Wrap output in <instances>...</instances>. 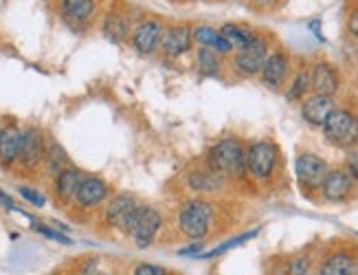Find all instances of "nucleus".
Listing matches in <instances>:
<instances>
[{"label":"nucleus","instance_id":"9b49d317","mask_svg":"<svg viewBox=\"0 0 358 275\" xmlns=\"http://www.w3.org/2000/svg\"><path fill=\"white\" fill-rule=\"evenodd\" d=\"M334 99L325 95H313L303 99L301 104V117L308 121L310 126H325L328 117L334 113Z\"/></svg>","mask_w":358,"mask_h":275},{"label":"nucleus","instance_id":"f03ea898","mask_svg":"<svg viewBox=\"0 0 358 275\" xmlns=\"http://www.w3.org/2000/svg\"><path fill=\"white\" fill-rule=\"evenodd\" d=\"M213 223H215V213L207 201H187L178 211V229L189 240L207 238L213 229Z\"/></svg>","mask_w":358,"mask_h":275},{"label":"nucleus","instance_id":"f257e3e1","mask_svg":"<svg viewBox=\"0 0 358 275\" xmlns=\"http://www.w3.org/2000/svg\"><path fill=\"white\" fill-rule=\"evenodd\" d=\"M207 163L224 178H240L246 174V148L238 139H222L209 150Z\"/></svg>","mask_w":358,"mask_h":275},{"label":"nucleus","instance_id":"7c9ffc66","mask_svg":"<svg viewBox=\"0 0 358 275\" xmlns=\"http://www.w3.org/2000/svg\"><path fill=\"white\" fill-rule=\"evenodd\" d=\"M132 275H169V271L161 265H152V262H141L132 269Z\"/></svg>","mask_w":358,"mask_h":275},{"label":"nucleus","instance_id":"a19ab883","mask_svg":"<svg viewBox=\"0 0 358 275\" xmlns=\"http://www.w3.org/2000/svg\"><path fill=\"white\" fill-rule=\"evenodd\" d=\"M356 236H358V232H356Z\"/></svg>","mask_w":358,"mask_h":275},{"label":"nucleus","instance_id":"f8f14e48","mask_svg":"<svg viewBox=\"0 0 358 275\" xmlns=\"http://www.w3.org/2000/svg\"><path fill=\"white\" fill-rule=\"evenodd\" d=\"M108 198V185L106 181L97 178V176H86L80 188H77V194H75V201L80 207L84 209H90V207H97L99 203H103Z\"/></svg>","mask_w":358,"mask_h":275},{"label":"nucleus","instance_id":"c756f323","mask_svg":"<svg viewBox=\"0 0 358 275\" xmlns=\"http://www.w3.org/2000/svg\"><path fill=\"white\" fill-rule=\"evenodd\" d=\"M18 192H20V196L24 198V201H29L31 205H36V207H44V203H46L44 194H40L38 190L29 188V185H20V188H18Z\"/></svg>","mask_w":358,"mask_h":275},{"label":"nucleus","instance_id":"aec40b11","mask_svg":"<svg viewBox=\"0 0 358 275\" xmlns=\"http://www.w3.org/2000/svg\"><path fill=\"white\" fill-rule=\"evenodd\" d=\"M84 181L82 172L75 170V167H66V170H62L57 176H55V194L59 201H71L77 194V188H80V183Z\"/></svg>","mask_w":358,"mask_h":275},{"label":"nucleus","instance_id":"39448f33","mask_svg":"<svg viewBox=\"0 0 358 275\" xmlns=\"http://www.w3.org/2000/svg\"><path fill=\"white\" fill-rule=\"evenodd\" d=\"M294 172H297V181L301 183L303 188H310V190H321L325 176H328V163H325L321 157L317 155H299L297 157V163H294Z\"/></svg>","mask_w":358,"mask_h":275},{"label":"nucleus","instance_id":"393cba45","mask_svg":"<svg viewBox=\"0 0 358 275\" xmlns=\"http://www.w3.org/2000/svg\"><path fill=\"white\" fill-rule=\"evenodd\" d=\"M62 9L73 20H86L95 9V0H62Z\"/></svg>","mask_w":358,"mask_h":275},{"label":"nucleus","instance_id":"e433bc0d","mask_svg":"<svg viewBox=\"0 0 358 275\" xmlns=\"http://www.w3.org/2000/svg\"><path fill=\"white\" fill-rule=\"evenodd\" d=\"M0 203H3L7 209H13V201H11V198H9L3 190H0Z\"/></svg>","mask_w":358,"mask_h":275},{"label":"nucleus","instance_id":"20e7f679","mask_svg":"<svg viewBox=\"0 0 358 275\" xmlns=\"http://www.w3.org/2000/svg\"><path fill=\"white\" fill-rule=\"evenodd\" d=\"M277 148L268 141H257L246 148V172L257 181L268 178L275 172Z\"/></svg>","mask_w":358,"mask_h":275},{"label":"nucleus","instance_id":"6e6552de","mask_svg":"<svg viewBox=\"0 0 358 275\" xmlns=\"http://www.w3.org/2000/svg\"><path fill=\"white\" fill-rule=\"evenodd\" d=\"M163 40V27L157 20H145L134 29L132 36V47L141 53V55H150L161 47Z\"/></svg>","mask_w":358,"mask_h":275},{"label":"nucleus","instance_id":"4c0bfd02","mask_svg":"<svg viewBox=\"0 0 358 275\" xmlns=\"http://www.w3.org/2000/svg\"><path fill=\"white\" fill-rule=\"evenodd\" d=\"M255 3H271V0H255Z\"/></svg>","mask_w":358,"mask_h":275},{"label":"nucleus","instance_id":"f3484780","mask_svg":"<svg viewBox=\"0 0 358 275\" xmlns=\"http://www.w3.org/2000/svg\"><path fill=\"white\" fill-rule=\"evenodd\" d=\"M286 75H288V57L284 53L268 55L266 64L262 69V82L271 88H279L284 84Z\"/></svg>","mask_w":358,"mask_h":275},{"label":"nucleus","instance_id":"4468645a","mask_svg":"<svg viewBox=\"0 0 358 275\" xmlns=\"http://www.w3.org/2000/svg\"><path fill=\"white\" fill-rule=\"evenodd\" d=\"M138 207V203L134 201V196L130 194H117L110 203L106 205V223L110 227H123L126 220L132 216V211Z\"/></svg>","mask_w":358,"mask_h":275},{"label":"nucleus","instance_id":"473e14b6","mask_svg":"<svg viewBox=\"0 0 358 275\" xmlns=\"http://www.w3.org/2000/svg\"><path fill=\"white\" fill-rule=\"evenodd\" d=\"M345 172L354 178V181H358V150H350L348 152V159H345Z\"/></svg>","mask_w":358,"mask_h":275},{"label":"nucleus","instance_id":"c9c22d12","mask_svg":"<svg viewBox=\"0 0 358 275\" xmlns=\"http://www.w3.org/2000/svg\"><path fill=\"white\" fill-rule=\"evenodd\" d=\"M82 275H97V260H90V262L84 265Z\"/></svg>","mask_w":358,"mask_h":275},{"label":"nucleus","instance_id":"4be33fe9","mask_svg":"<svg viewBox=\"0 0 358 275\" xmlns=\"http://www.w3.org/2000/svg\"><path fill=\"white\" fill-rule=\"evenodd\" d=\"M220 34L227 38V42L231 44V47H233V49H238V51L246 49L248 44H251V42L257 38V36L251 31V29L240 27V24H224Z\"/></svg>","mask_w":358,"mask_h":275},{"label":"nucleus","instance_id":"423d86ee","mask_svg":"<svg viewBox=\"0 0 358 275\" xmlns=\"http://www.w3.org/2000/svg\"><path fill=\"white\" fill-rule=\"evenodd\" d=\"M161 225H163L161 213L154 207L141 205V209H138V218H136V227L130 238L134 240L138 249H148V247H152V242L157 240V236L161 232Z\"/></svg>","mask_w":358,"mask_h":275},{"label":"nucleus","instance_id":"dca6fc26","mask_svg":"<svg viewBox=\"0 0 358 275\" xmlns=\"http://www.w3.org/2000/svg\"><path fill=\"white\" fill-rule=\"evenodd\" d=\"M192 40H194V36L189 34V29H187V27H172L169 31L163 34L161 49L169 57H178L185 51H189Z\"/></svg>","mask_w":358,"mask_h":275},{"label":"nucleus","instance_id":"412c9836","mask_svg":"<svg viewBox=\"0 0 358 275\" xmlns=\"http://www.w3.org/2000/svg\"><path fill=\"white\" fill-rule=\"evenodd\" d=\"M189 185L196 192H215L224 185V176L207 167V170H198L189 176Z\"/></svg>","mask_w":358,"mask_h":275},{"label":"nucleus","instance_id":"b1692460","mask_svg":"<svg viewBox=\"0 0 358 275\" xmlns=\"http://www.w3.org/2000/svg\"><path fill=\"white\" fill-rule=\"evenodd\" d=\"M44 161H46V170H49V174L57 176L62 170H66V152H64V148L53 141L49 148H46Z\"/></svg>","mask_w":358,"mask_h":275},{"label":"nucleus","instance_id":"6ab92c4d","mask_svg":"<svg viewBox=\"0 0 358 275\" xmlns=\"http://www.w3.org/2000/svg\"><path fill=\"white\" fill-rule=\"evenodd\" d=\"M20 139H22V132L15 126L3 128V134H0V163L11 165L13 161H18Z\"/></svg>","mask_w":358,"mask_h":275},{"label":"nucleus","instance_id":"a878e982","mask_svg":"<svg viewBox=\"0 0 358 275\" xmlns=\"http://www.w3.org/2000/svg\"><path fill=\"white\" fill-rule=\"evenodd\" d=\"M259 234V229H253V232H246V234H242V236H236V238H231L229 242H224V244H217L215 249H211V251H202L200 255H196L198 260H211V258H217V255H222L224 251H231V249H236V247H240V244H244L246 240H251V238H255Z\"/></svg>","mask_w":358,"mask_h":275},{"label":"nucleus","instance_id":"2f4dec72","mask_svg":"<svg viewBox=\"0 0 358 275\" xmlns=\"http://www.w3.org/2000/svg\"><path fill=\"white\" fill-rule=\"evenodd\" d=\"M34 229H36L38 234H42V236H46V238H51V240H55V242H62V244H73V240H71L69 236H64V234L55 232V229H51V227H44V225H34Z\"/></svg>","mask_w":358,"mask_h":275},{"label":"nucleus","instance_id":"5701e85b","mask_svg":"<svg viewBox=\"0 0 358 275\" xmlns=\"http://www.w3.org/2000/svg\"><path fill=\"white\" fill-rule=\"evenodd\" d=\"M128 29H130L128 20L123 16H119V13H108L106 20H103V36L115 44H121L123 40H126Z\"/></svg>","mask_w":358,"mask_h":275},{"label":"nucleus","instance_id":"0eeeda50","mask_svg":"<svg viewBox=\"0 0 358 275\" xmlns=\"http://www.w3.org/2000/svg\"><path fill=\"white\" fill-rule=\"evenodd\" d=\"M268 59V49H266V42L255 38L251 44H248L246 49L238 51L236 59H233V64H236V69L244 75H255L264 69V64H266Z\"/></svg>","mask_w":358,"mask_h":275},{"label":"nucleus","instance_id":"cd10ccee","mask_svg":"<svg viewBox=\"0 0 358 275\" xmlns=\"http://www.w3.org/2000/svg\"><path fill=\"white\" fill-rule=\"evenodd\" d=\"M308 88H310V73L301 71V73L297 75V78H294L290 90L286 93V97H288L290 101H297V99H301V97L306 95V90H308Z\"/></svg>","mask_w":358,"mask_h":275},{"label":"nucleus","instance_id":"2eb2a0df","mask_svg":"<svg viewBox=\"0 0 358 275\" xmlns=\"http://www.w3.org/2000/svg\"><path fill=\"white\" fill-rule=\"evenodd\" d=\"M358 269L356 258L350 251H334L328 258H323L319 265V275H354Z\"/></svg>","mask_w":358,"mask_h":275},{"label":"nucleus","instance_id":"1a4fd4ad","mask_svg":"<svg viewBox=\"0 0 358 275\" xmlns=\"http://www.w3.org/2000/svg\"><path fill=\"white\" fill-rule=\"evenodd\" d=\"M46 155V148H44V136L36 130V128H29L22 132V139H20V152H18V161L24 167H36Z\"/></svg>","mask_w":358,"mask_h":275},{"label":"nucleus","instance_id":"f704fd0d","mask_svg":"<svg viewBox=\"0 0 358 275\" xmlns=\"http://www.w3.org/2000/svg\"><path fill=\"white\" fill-rule=\"evenodd\" d=\"M348 29H350V34H352L354 38H358V11H354L352 16H350V20H348Z\"/></svg>","mask_w":358,"mask_h":275},{"label":"nucleus","instance_id":"7ed1b4c3","mask_svg":"<svg viewBox=\"0 0 358 275\" xmlns=\"http://www.w3.org/2000/svg\"><path fill=\"white\" fill-rule=\"evenodd\" d=\"M323 134L338 148H354L358 143V117L350 111H334L323 126Z\"/></svg>","mask_w":358,"mask_h":275},{"label":"nucleus","instance_id":"bb28decb","mask_svg":"<svg viewBox=\"0 0 358 275\" xmlns=\"http://www.w3.org/2000/svg\"><path fill=\"white\" fill-rule=\"evenodd\" d=\"M198 69L205 78H213V75L220 73V57L215 51L200 47L198 49Z\"/></svg>","mask_w":358,"mask_h":275},{"label":"nucleus","instance_id":"58836bf2","mask_svg":"<svg viewBox=\"0 0 358 275\" xmlns=\"http://www.w3.org/2000/svg\"><path fill=\"white\" fill-rule=\"evenodd\" d=\"M0 134H3V126H0Z\"/></svg>","mask_w":358,"mask_h":275},{"label":"nucleus","instance_id":"c85d7f7f","mask_svg":"<svg viewBox=\"0 0 358 275\" xmlns=\"http://www.w3.org/2000/svg\"><path fill=\"white\" fill-rule=\"evenodd\" d=\"M310 258L308 255H297L290 260V267H288V273L290 275H308L310 273Z\"/></svg>","mask_w":358,"mask_h":275},{"label":"nucleus","instance_id":"72a5a7b5","mask_svg":"<svg viewBox=\"0 0 358 275\" xmlns=\"http://www.w3.org/2000/svg\"><path fill=\"white\" fill-rule=\"evenodd\" d=\"M200 253H202V244L200 242H194V244H189V247H185V249L178 251V255H189V258H196Z\"/></svg>","mask_w":358,"mask_h":275},{"label":"nucleus","instance_id":"a211bd4d","mask_svg":"<svg viewBox=\"0 0 358 275\" xmlns=\"http://www.w3.org/2000/svg\"><path fill=\"white\" fill-rule=\"evenodd\" d=\"M192 36H194V40L200 44V47L211 49V51H215V53L227 55V53L233 51V47L227 42V38H224L220 31H215V29H211V27H196Z\"/></svg>","mask_w":358,"mask_h":275},{"label":"nucleus","instance_id":"ea45409f","mask_svg":"<svg viewBox=\"0 0 358 275\" xmlns=\"http://www.w3.org/2000/svg\"><path fill=\"white\" fill-rule=\"evenodd\" d=\"M354 275H358V269H356V271H354Z\"/></svg>","mask_w":358,"mask_h":275},{"label":"nucleus","instance_id":"ddd939ff","mask_svg":"<svg viewBox=\"0 0 358 275\" xmlns=\"http://www.w3.org/2000/svg\"><path fill=\"white\" fill-rule=\"evenodd\" d=\"M310 88L315 90V95L332 97L338 90V75L332 64L328 62H317L310 73Z\"/></svg>","mask_w":358,"mask_h":275},{"label":"nucleus","instance_id":"9d476101","mask_svg":"<svg viewBox=\"0 0 358 275\" xmlns=\"http://www.w3.org/2000/svg\"><path fill=\"white\" fill-rule=\"evenodd\" d=\"M352 185H354V178L345 170H330L321 185V194L325 201L338 203V201H345L350 196Z\"/></svg>","mask_w":358,"mask_h":275}]
</instances>
